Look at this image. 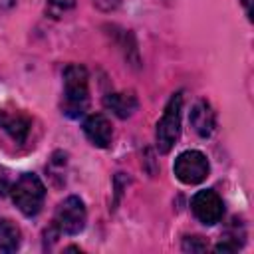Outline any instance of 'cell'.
<instances>
[{
    "label": "cell",
    "instance_id": "cell-1",
    "mask_svg": "<svg viewBox=\"0 0 254 254\" xmlns=\"http://www.w3.org/2000/svg\"><path fill=\"white\" fill-rule=\"evenodd\" d=\"M89 103V75L79 64H71L64 69V111L69 117L85 113Z\"/></svg>",
    "mask_w": 254,
    "mask_h": 254
},
{
    "label": "cell",
    "instance_id": "cell-8",
    "mask_svg": "<svg viewBox=\"0 0 254 254\" xmlns=\"http://www.w3.org/2000/svg\"><path fill=\"white\" fill-rule=\"evenodd\" d=\"M189 121L192 125V129L200 135V137H208L212 131H214V125H216V115L210 107L208 101L200 99L192 105L190 109V115H189Z\"/></svg>",
    "mask_w": 254,
    "mask_h": 254
},
{
    "label": "cell",
    "instance_id": "cell-10",
    "mask_svg": "<svg viewBox=\"0 0 254 254\" xmlns=\"http://www.w3.org/2000/svg\"><path fill=\"white\" fill-rule=\"evenodd\" d=\"M103 105L107 109H111L119 119H127V117H131L137 111L139 101H137V97L131 91L129 93L121 91V93H107L103 97Z\"/></svg>",
    "mask_w": 254,
    "mask_h": 254
},
{
    "label": "cell",
    "instance_id": "cell-6",
    "mask_svg": "<svg viewBox=\"0 0 254 254\" xmlns=\"http://www.w3.org/2000/svg\"><path fill=\"white\" fill-rule=\"evenodd\" d=\"M190 208H192V214L206 226H212L216 222L222 220V214H224V204H222V198L206 189V190H198L192 200H190Z\"/></svg>",
    "mask_w": 254,
    "mask_h": 254
},
{
    "label": "cell",
    "instance_id": "cell-2",
    "mask_svg": "<svg viewBox=\"0 0 254 254\" xmlns=\"http://www.w3.org/2000/svg\"><path fill=\"white\" fill-rule=\"evenodd\" d=\"M12 200L18 206V210L24 216H36L46 198V187L34 173H24L14 185H12Z\"/></svg>",
    "mask_w": 254,
    "mask_h": 254
},
{
    "label": "cell",
    "instance_id": "cell-7",
    "mask_svg": "<svg viewBox=\"0 0 254 254\" xmlns=\"http://www.w3.org/2000/svg\"><path fill=\"white\" fill-rule=\"evenodd\" d=\"M83 133H85V137L91 141V145L101 147V149L109 147L111 137H113L111 123H109V119H107L103 113H93V115H89V117L83 121Z\"/></svg>",
    "mask_w": 254,
    "mask_h": 254
},
{
    "label": "cell",
    "instance_id": "cell-11",
    "mask_svg": "<svg viewBox=\"0 0 254 254\" xmlns=\"http://www.w3.org/2000/svg\"><path fill=\"white\" fill-rule=\"evenodd\" d=\"M22 240L20 228L8 220V218H0V252H14L18 250Z\"/></svg>",
    "mask_w": 254,
    "mask_h": 254
},
{
    "label": "cell",
    "instance_id": "cell-12",
    "mask_svg": "<svg viewBox=\"0 0 254 254\" xmlns=\"http://www.w3.org/2000/svg\"><path fill=\"white\" fill-rule=\"evenodd\" d=\"M75 6V0H48L46 12L52 18H62L65 12H69Z\"/></svg>",
    "mask_w": 254,
    "mask_h": 254
},
{
    "label": "cell",
    "instance_id": "cell-14",
    "mask_svg": "<svg viewBox=\"0 0 254 254\" xmlns=\"http://www.w3.org/2000/svg\"><path fill=\"white\" fill-rule=\"evenodd\" d=\"M12 181H10V175L6 169H0V194H6L10 189H12Z\"/></svg>",
    "mask_w": 254,
    "mask_h": 254
},
{
    "label": "cell",
    "instance_id": "cell-16",
    "mask_svg": "<svg viewBox=\"0 0 254 254\" xmlns=\"http://www.w3.org/2000/svg\"><path fill=\"white\" fill-rule=\"evenodd\" d=\"M242 6L246 10V16L252 20V0H242Z\"/></svg>",
    "mask_w": 254,
    "mask_h": 254
},
{
    "label": "cell",
    "instance_id": "cell-13",
    "mask_svg": "<svg viewBox=\"0 0 254 254\" xmlns=\"http://www.w3.org/2000/svg\"><path fill=\"white\" fill-rule=\"evenodd\" d=\"M183 248L190 250V252H204L206 250V242L200 236H187L185 242H183Z\"/></svg>",
    "mask_w": 254,
    "mask_h": 254
},
{
    "label": "cell",
    "instance_id": "cell-9",
    "mask_svg": "<svg viewBox=\"0 0 254 254\" xmlns=\"http://www.w3.org/2000/svg\"><path fill=\"white\" fill-rule=\"evenodd\" d=\"M0 129H4L18 145H22L30 133V119L22 113L0 111Z\"/></svg>",
    "mask_w": 254,
    "mask_h": 254
},
{
    "label": "cell",
    "instance_id": "cell-3",
    "mask_svg": "<svg viewBox=\"0 0 254 254\" xmlns=\"http://www.w3.org/2000/svg\"><path fill=\"white\" fill-rule=\"evenodd\" d=\"M181 109H183V93L177 91L169 99V103L163 111V117L157 123V131H155L157 149L163 155L175 147V143L181 135Z\"/></svg>",
    "mask_w": 254,
    "mask_h": 254
},
{
    "label": "cell",
    "instance_id": "cell-4",
    "mask_svg": "<svg viewBox=\"0 0 254 254\" xmlns=\"http://www.w3.org/2000/svg\"><path fill=\"white\" fill-rule=\"evenodd\" d=\"M87 220L85 204L79 196H67L64 198L54 214V228L62 234H77L83 230Z\"/></svg>",
    "mask_w": 254,
    "mask_h": 254
},
{
    "label": "cell",
    "instance_id": "cell-5",
    "mask_svg": "<svg viewBox=\"0 0 254 254\" xmlns=\"http://www.w3.org/2000/svg\"><path fill=\"white\" fill-rule=\"evenodd\" d=\"M173 171L177 175V179L185 185H198L202 183L208 173H210V165H208V159L200 153V151H185L181 153L177 159H175V165H173Z\"/></svg>",
    "mask_w": 254,
    "mask_h": 254
},
{
    "label": "cell",
    "instance_id": "cell-15",
    "mask_svg": "<svg viewBox=\"0 0 254 254\" xmlns=\"http://www.w3.org/2000/svg\"><path fill=\"white\" fill-rule=\"evenodd\" d=\"M93 4L101 10H113L119 4V0H93Z\"/></svg>",
    "mask_w": 254,
    "mask_h": 254
}]
</instances>
